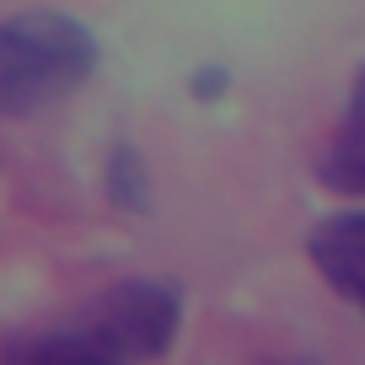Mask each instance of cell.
Segmentation results:
<instances>
[{"mask_svg":"<svg viewBox=\"0 0 365 365\" xmlns=\"http://www.w3.org/2000/svg\"><path fill=\"white\" fill-rule=\"evenodd\" d=\"M182 333V290L167 279H129L91 296L59 328L6 344V365L59 360V365H129L161 360Z\"/></svg>","mask_w":365,"mask_h":365,"instance_id":"1","label":"cell"},{"mask_svg":"<svg viewBox=\"0 0 365 365\" xmlns=\"http://www.w3.org/2000/svg\"><path fill=\"white\" fill-rule=\"evenodd\" d=\"M97 33L65 11H27L0 27V113L27 118L97 76Z\"/></svg>","mask_w":365,"mask_h":365,"instance_id":"2","label":"cell"},{"mask_svg":"<svg viewBox=\"0 0 365 365\" xmlns=\"http://www.w3.org/2000/svg\"><path fill=\"white\" fill-rule=\"evenodd\" d=\"M307 258L365 317V210H339V215L317 220L307 231Z\"/></svg>","mask_w":365,"mask_h":365,"instance_id":"3","label":"cell"},{"mask_svg":"<svg viewBox=\"0 0 365 365\" xmlns=\"http://www.w3.org/2000/svg\"><path fill=\"white\" fill-rule=\"evenodd\" d=\"M317 178H322V188H333V194H344V199L365 194V70L349 86V103H344V113H339L333 145L322 150V161H317Z\"/></svg>","mask_w":365,"mask_h":365,"instance_id":"4","label":"cell"},{"mask_svg":"<svg viewBox=\"0 0 365 365\" xmlns=\"http://www.w3.org/2000/svg\"><path fill=\"white\" fill-rule=\"evenodd\" d=\"M108 205L124 210V215H150V167H145V150L129 145V140H113L108 145Z\"/></svg>","mask_w":365,"mask_h":365,"instance_id":"5","label":"cell"},{"mask_svg":"<svg viewBox=\"0 0 365 365\" xmlns=\"http://www.w3.org/2000/svg\"><path fill=\"white\" fill-rule=\"evenodd\" d=\"M226 81H231V76H226L220 65H215V70H210V65L194 70V97H199V103H215V97H226Z\"/></svg>","mask_w":365,"mask_h":365,"instance_id":"6","label":"cell"}]
</instances>
